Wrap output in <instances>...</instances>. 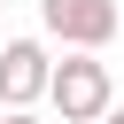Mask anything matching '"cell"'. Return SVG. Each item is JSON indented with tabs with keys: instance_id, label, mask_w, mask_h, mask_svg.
<instances>
[{
	"instance_id": "6da1fadb",
	"label": "cell",
	"mask_w": 124,
	"mask_h": 124,
	"mask_svg": "<svg viewBox=\"0 0 124 124\" xmlns=\"http://www.w3.org/2000/svg\"><path fill=\"white\" fill-rule=\"evenodd\" d=\"M46 101H54V116H62V124H101V116H108V62H93V46L62 54V62H54Z\"/></svg>"
},
{
	"instance_id": "7a4b0ae2",
	"label": "cell",
	"mask_w": 124,
	"mask_h": 124,
	"mask_svg": "<svg viewBox=\"0 0 124 124\" xmlns=\"http://www.w3.org/2000/svg\"><path fill=\"white\" fill-rule=\"evenodd\" d=\"M39 23L62 46H108L116 39V0H39Z\"/></svg>"
},
{
	"instance_id": "3957f363",
	"label": "cell",
	"mask_w": 124,
	"mask_h": 124,
	"mask_svg": "<svg viewBox=\"0 0 124 124\" xmlns=\"http://www.w3.org/2000/svg\"><path fill=\"white\" fill-rule=\"evenodd\" d=\"M46 85H54L46 46H39V39H8V46H0V101H8V108H31Z\"/></svg>"
},
{
	"instance_id": "277c9868",
	"label": "cell",
	"mask_w": 124,
	"mask_h": 124,
	"mask_svg": "<svg viewBox=\"0 0 124 124\" xmlns=\"http://www.w3.org/2000/svg\"><path fill=\"white\" fill-rule=\"evenodd\" d=\"M0 124H46V116H31V108H8V116H0Z\"/></svg>"
},
{
	"instance_id": "5b68a950",
	"label": "cell",
	"mask_w": 124,
	"mask_h": 124,
	"mask_svg": "<svg viewBox=\"0 0 124 124\" xmlns=\"http://www.w3.org/2000/svg\"><path fill=\"white\" fill-rule=\"evenodd\" d=\"M101 124H124V108H108V116H101Z\"/></svg>"
},
{
	"instance_id": "8992f818",
	"label": "cell",
	"mask_w": 124,
	"mask_h": 124,
	"mask_svg": "<svg viewBox=\"0 0 124 124\" xmlns=\"http://www.w3.org/2000/svg\"><path fill=\"white\" fill-rule=\"evenodd\" d=\"M0 8H8V0H0Z\"/></svg>"
}]
</instances>
